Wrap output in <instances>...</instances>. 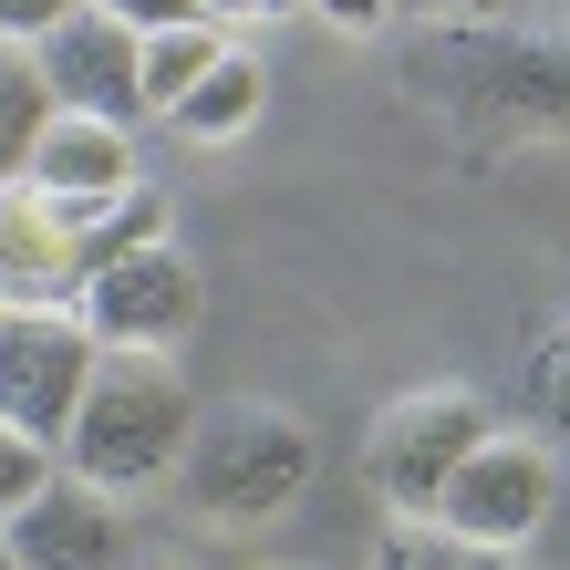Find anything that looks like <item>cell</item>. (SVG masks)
I'll list each match as a JSON object with an SVG mask.
<instances>
[{"mask_svg": "<svg viewBox=\"0 0 570 570\" xmlns=\"http://www.w3.org/2000/svg\"><path fill=\"white\" fill-rule=\"evenodd\" d=\"M478 425H488V394H466V384H415V394H394V405L374 415V435H363V488H374L394 519L425 509L435 478L478 446Z\"/></svg>", "mask_w": 570, "mask_h": 570, "instance_id": "cell-5", "label": "cell"}, {"mask_svg": "<svg viewBox=\"0 0 570 570\" xmlns=\"http://www.w3.org/2000/svg\"><path fill=\"white\" fill-rule=\"evenodd\" d=\"M52 115V94H42V62H31L21 31H0V177H21V156H31V125Z\"/></svg>", "mask_w": 570, "mask_h": 570, "instance_id": "cell-14", "label": "cell"}, {"mask_svg": "<svg viewBox=\"0 0 570 570\" xmlns=\"http://www.w3.org/2000/svg\"><path fill=\"white\" fill-rule=\"evenodd\" d=\"M73 312L94 322V343H177V332L197 322V259L166 239V228H146V239H125V249H105L94 271L62 291Z\"/></svg>", "mask_w": 570, "mask_h": 570, "instance_id": "cell-4", "label": "cell"}, {"mask_svg": "<svg viewBox=\"0 0 570 570\" xmlns=\"http://www.w3.org/2000/svg\"><path fill=\"white\" fill-rule=\"evenodd\" d=\"M312 11H322L332 31H374V21L394 11V0H312Z\"/></svg>", "mask_w": 570, "mask_h": 570, "instance_id": "cell-17", "label": "cell"}, {"mask_svg": "<svg viewBox=\"0 0 570 570\" xmlns=\"http://www.w3.org/2000/svg\"><path fill=\"white\" fill-rule=\"evenodd\" d=\"M415 83H435L446 105H560V52L550 42H509V31H446L415 52Z\"/></svg>", "mask_w": 570, "mask_h": 570, "instance_id": "cell-9", "label": "cell"}, {"mask_svg": "<svg viewBox=\"0 0 570 570\" xmlns=\"http://www.w3.org/2000/svg\"><path fill=\"white\" fill-rule=\"evenodd\" d=\"M0 540H11V560L73 570V560H105V550H115V509H105V488H83L73 466H52V478L0 519Z\"/></svg>", "mask_w": 570, "mask_h": 570, "instance_id": "cell-11", "label": "cell"}, {"mask_svg": "<svg viewBox=\"0 0 570 570\" xmlns=\"http://www.w3.org/2000/svg\"><path fill=\"white\" fill-rule=\"evenodd\" d=\"M259 94H271V73H259V52H239V42H218L208 52V73H197L177 105H166V125L177 136H239V125H259Z\"/></svg>", "mask_w": 570, "mask_h": 570, "instance_id": "cell-12", "label": "cell"}, {"mask_svg": "<svg viewBox=\"0 0 570 570\" xmlns=\"http://www.w3.org/2000/svg\"><path fill=\"white\" fill-rule=\"evenodd\" d=\"M0 570H11V540H0Z\"/></svg>", "mask_w": 570, "mask_h": 570, "instance_id": "cell-21", "label": "cell"}, {"mask_svg": "<svg viewBox=\"0 0 570 570\" xmlns=\"http://www.w3.org/2000/svg\"><path fill=\"white\" fill-rule=\"evenodd\" d=\"M31 62H42L52 105H83V115H115V125L146 115V94H136V21L94 11V0H73V11H52L42 31H31Z\"/></svg>", "mask_w": 570, "mask_h": 570, "instance_id": "cell-7", "label": "cell"}, {"mask_svg": "<svg viewBox=\"0 0 570 570\" xmlns=\"http://www.w3.org/2000/svg\"><path fill=\"white\" fill-rule=\"evenodd\" d=\"M21 177L42 187V197H62L83 228L105 218L125 187H146V177H136V146H125V125H115V115H83V105H52L42 125H31Z\"/></svg>", "mask_w": 570, "mask_h": 570, "instance_id": "cell-8", "label": "cell"}, {"mask_svg": "<svg viewBox=\"0 0 570 570\" xmlns=\"http://www.w3.org/2000/svg\"><path fill=\"white\" fill-rule=\"evenodd\" d=\"M208 52H218V21L197 11V21H156V31H136V94H146V115H166L177 94L208 73Z\"/></svg>", "mask_w": 570, "mask_h": 570, "instance_id": "cell-13", "label": "cell"}, {"mask_svg": "<svg viewBox=\"0 0 570 570\" xmlns=\"http://www.w3.org/2000/svg\"><path fill=\"white\" fill-rule=\"evenodd\" d=\"M425 11H478V0H425Z\"/></svg>", "mask_w": 570, "mask_h": 570, "instance_id": "cell-20", "label": "cell"}, {"mask_svg": "<svg viewBox=\"0 0 570 570\" xmlns=\"http://www.w3.org/2000/svg\"><path fill=\"white\" fill-rule=\"evenodd\" d=\"M550 498H560V466L540 435H509V425H478V446H466L446 478H435L425 498V519H446L466 550H488V560H509L519 540H540V519H550Z\"/></svg>", "mask_w": 570, "mask_h": 570, "instance_id": "cell-3", "label": "cell"}, {"mask_svg": "<svg viewBox=\"0 0 570 570\" xmlns=\"http://www.w3.org/2000/svg\"><path fill=\"white\" fill-rule=\"evenodd\" d=\"M83 363H94V322L73 301H0V415L21 435H62L83 394Z\"/></svg>", "mask_w": 570, "mask_h": 570, "instance_id": "cell-6", "label": "cell"}, {"mask_svg": "<svg viewBox=\"0 0 570 570\" xmlns=\"http://www.w3.org/2000/svg\"><path fill=\"white\" fill-rule=\"evenodd\" d=\"M177 466H187V498L208 519H271V509H291V498L312 488V425L291 405L239 394V405H218V415H187Z\"/></svg>", "mask_w": 570, "mask_h": 570, "instance_id": "cell-2", "label": "cell"}, {"mask_svg": "<svg viewBox=\"0 0 570 570\" xmlns=\"http://www.w3.org/2000/svg\"><path fill=\"white\" fill-rule=\"evenodd\" d=\"M52 466H62V456L42 446V435H21L11 415H0V519H11V509H21V498H31V488H42V478H52Z\"/></svg>", "mask_w": 570, "mask_h": 570, "instance_id": "cell-15", "label": "cell"}, {"mask_svg": "<svg viewBox=\"0 0 570 570\" xmlns=\"http://www.w3.org/2000/svg\"><path fill=\"white\" fill-rule=\"evenodd\" d=\"M208 21H249V11H291V0H197Z\"/></svg>", "mask_w": 570, "mask_h": 570, "instance_id": "cell-19", "label": "cell"}, {"mask_svg": "<svg viewBox=\"0 0 570 570\" xmlns=\"http://www.w3.org/2000/svg\"><path fill=\"white\" fill-rule=\"evenodd\" d=\"M94 11H115V21L156 31V21H197V0H94Z\"/></svg>", "mask_w": 570, "mask_h": 570, "instance_id": "cell-16", "label": "cell"}, {"mask_svg": "<svg viewBox=\"0 0 570 570\" xmlns=\"http://www.w3.org/2000/svg\"><path fill=\"white\" fill-rule=\"evenodd\" d=\"M83 281V218L31 177H0V301H62Z\"/></svg>", "mask_w": 570, "mask_h": 570, "instance_id": "cell-10", "label": "cell"}, {"mask_svg": "<svg viewBox=\"0 0 570 570\" xmlns=\"http://www.w3.org/2000/svg\"><path fill=\"white\" fill-rule=\"evenodd\" d=\"M187 415L197 405H187V374H177L166 343H94L83 394H73V415H62L52 456L73 466L83 488L125 498V488H156L166 466H177Z\"/></svg>", "mask_w": 570, "mask_h": 570, "instance_id": "cell-1", "label": "cell"}, {"mask_svg": "<svg viewBox=\"0 0 570 570\" xmlns=\"http://www.w3.org/2000/svg\"><path fill=\"white\" fill-rule=\"evenodd\" d=\"M52 11H73V0H0V31H21V42H31Z\"/></svg>", "mask_w": 570, "mask_h": 570, "instance_id": "cell-18", "label": "cell"}]
</instances>
